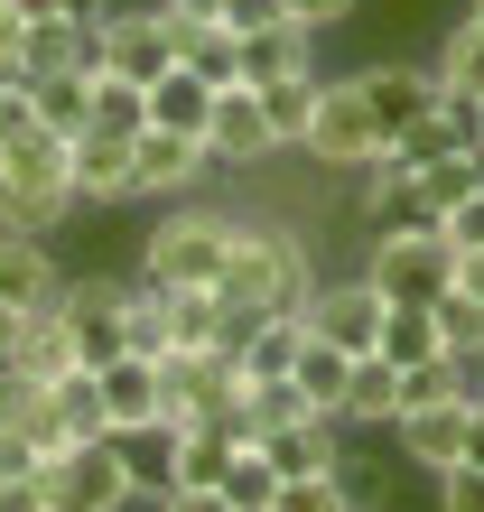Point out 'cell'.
Returning a JSON list of instances; mask_svg holds the SVG:
<instances>
[{"label":"cell","mask_w":484,"mask_h":512,"mask_svg":"<svg viewBox=\"0 0 484 512\" xmlns=\"http://www.w3.org/2000/svg\"><path fill=\"white\" fill-rule=\"evenodd\" d=\"M47 410H56V429H66V438H112V410H103V382L84 373V364L47 382Z\"/></svg>","instance_id":"cell-32"},{"label":"cell","mask_w":484,"mask_h":512,"mask_svg":"<svg viewBox=\"0 0 484 512\" xmlns=\"http://www.w3.org/2000/svg\"><path fill=\"white\" fill-rule=\"evenodd\" d=\"M429 75H438V94H457V103H484V19H475V10H466L457 28H447V38H438Z\"/></svg>","instance_id":"cell-25"},{"label":"cell","mask_w":484,"mask_h":512,"mask_svg":"<svg viewBox=\"0 0 484 512\" xmlns=\"http://www.w3.org/2000/svg\"><path fill=\"white\" fill-rule=\"evenodd\" d=\"M28 131H47V122H38V103H28V84H0V159H10Z\"/></svg>","instance_id":"cell-41"},{"label":"cell","mask_w":484,"mask_h":512,"mask_svg":"<svg viewBox=\"0 0 484 512\" xmlns=\"http://www.w3.org/2000/svg\"><path fill=\"white\" fill-rule=\"evenodd\" d=\"M56 317H66V336H75V364H84V373H103L112 354H131V345H121V280H66Z\"/></svg>","instance_id":"cell-11"},{"label":"cell","mask_w":484,"mask_h":512,"mask_svg":"<svg viewBox=\"0 0 484 512\" xmlns=\"http://www.w3.org/2000/svg\"><path fill=\"white\" fill-rule=\"evenodd\" d=\"M66 187L75 205H131V140H94V131H75L66 140Z\"/></svg>","instance_id":"cell-18"},{"label":"cell","mask_w":484,"mask_h":512,"mask_svg":"<svg viewBox=\"0 0 484 512\" xmlns=\"http://www.w3.org/2000/svg\"><path fill=\"white\" fill-rule=\"evenodd\" d=\"M215 494H224L233 512H270V503H280V466H270V457H261V447H252V438H242V457L224 466V485H215Z\"/></svg>","instance_id":"cell-36"},{"label":"cell","mask_w":484,"mask_h":512,"mask_svg":"<svg viewBox=\"0 0 484 512\" xmlns=\"http://www.w3.org/2000/svg\"><path fill=\"white\" fill-rule=\"evenodd\" d=\"M187 38L168 10H112L103 19V75H131V84H159L168 66H187Z\"/></svg>","instance_id":"cell-7"},{"label":"cell","mask_w":484,"mask_h":512,"mask_svg":"<svg viewBox=\"0 0 484 512\" xmlns=\"http://www.w3.org/2000/svg\"><path fill=\"white\" fill-rule=\"evenodd\" d=\"M0 512H47V475L38 466H0Z\"/></svg>","instance_id":"cell-43"},{"label":"cell","mask_w":484,"mask_h":512,"mask_svg":"<svg viewBox=\"0 0 484 512\" xmlns=\"http://www.w3.org/2000/svg\"><path fill=\"white\" fill-rule=\"evenodd\" d=\"M75 215V187H66V131H28L10 159H0V233H47Z\"/></svg>","instance_id":"cell-4"},{"label":"cell","mask_w":484,"mask_h":512,"mask_svg":"<svg viewBox=\"0 0 484 512\" xmlns=\"http://www.w3.org/2000/svg\"><path fill=\"white\" fill-rule=\"evenodd\" d=\"M345 429H391L401 419V373L382 364V354H354V391H345Z\"/></svg>","instance_id":"cell-29"},{"label":"cell","mask_w":484,"mask_h":512,"mask_svg":"<svg viewBox=\"0 0 484 512\" xmlns=\"http://www.w3.org/2000/svg\"><path fill=\"white\" fill-rule=\"evenodd\" d=\"M224 308L233 317H298L317 289V252L308 233L280 215H233V252H224Z\"/></svg>","instance_id":"cell-1"},{"label":"cell","mask_w":484,"mask_h":512,"mask_svg":"<svg viewBox=\"0 0 484 512\" xmlns=\"http://www.w3.org/2000/svg\"><path fill=\"white\" fill-rule=\"evenodd\" d=\"M308 66H317V28H298V19L242 38V84H280V75H308Z\"/></svg>","instance_id":"cell-23"},{"label":"cell","mask_w":484,"mask_h":512,"mask_svg":"<svg viewBox=\"0 0 484 512\" xmlns=\"http://www.w3.org/2000/svg\"><path fill=\"white\" fill-rule=\"evenodd\" d=\"M159 382H168V419H233V410H242V364H233L224 345L168 354Z\"/></svg>","instance_id":"cell-9"},{"label":"cell","mask_w":484,"mask_h":512,"mask_svg":"<svg viewBox=\"0 0 484 512\" xmlns=\"http://www.w3.org/2000/svg\"><path fill=\"white\" fill-rule=\"evenodd\" d=\"M205 159H215V168H261V159H280V131H270V112H261L252 84H224V94H215Z\"/></svg>","instance_id":"cell-10"},{"label":"cell","mask_w":484,"mask_h":512,"mask_svg":"<svg viewBox=\"0 0 484 512\" xmlns=\"http://www.w3.org/2000/svg\"><path fill=\"white\" fill-rule=\"evenodd\" d=\"M205 168H215V159H205V140H187V131H159V122H149L131 140V187L159 196V205H177L187 187H205Z\"/></svg>","instance_id":"cell-13"},{"label":"cell","mask_w":484,"mask_h":512,"mask_svg":"<svg viewBox=\"0 0 484 512\" xmlns=\"http://www.w3.org/2000/svg\"><path fill=\"white\" fill-rule=\"evenodd\" d=\"M66 298V261H56L47 233H0V308H19V317H38Z\"/></svg>","instance_id":"cell-14"},{"label":"cell","mask_w":484,"mask_h":512,"mask_svg":"<svg viewBox=\"0 0 484 512\" xmlns=\"http://www.w3.org/2000/svg\"><path fill=\"white\" fill-rule=\"evenodd\" d=\"M354 10H363V0H289V19H298V28H317V38H326V28H345Z\"/></svg>","instance_id":"cell-46"},{"label":"cell","mask_w":484,"mask_h":512,"mask_svg":"<svg viewBox=\"0 0 484 512\" xmlns=\"http://www.w3.org/2000/svg\"><path fill=\"white\" fill-rule=\"evenodd\" d=\"M438 512H484V466H447L438 475Z\"/></svg>","instance_id":"cell-44"},{"label":"cell","mask_w":484,"mask_h":512,"mask_svg":"<svg viewBox=\"0 0 484 512\" xmlns=\"http://www.w3.org/2000/svg\"><path fill=\"white\" fill-rule=\"evenodd\" d=\"M466 10H475V19H484V0H466Z\"/></svg>","instance_id":"cell-55"},{"label":"cell","mask_w":484,"mask_h":512,"mask_svg":"<svg viewBox=\"0 0 484 512\" xmlns=\"http://www.w3.org/2000/svg\"><path fill=\"white\" fill-rule=\"evenodd\" d=\"M159 308H168V354H205V345L233 336V308H224L215 280H205V289H159ZM168 354H159V364H168Z\"/></svg>","instance_id":"cell-21"},{"label":"cell","mask_w":484,"mask_h":512,"mask_svg":"<svg viewBox=\"0 0 484 512\" xmlns=\"http://www.w3.org/2000/svg\"><path fill=\"white\" fill-rule=\"evenodd\" d=\"M298 345H308V317H233L224 354L242 364V382H289L298 373Z\"/></svg>","instance_id":"cell-16"},{"label":"cell","mask_w":484,"mask_h":512,"mask_svg":"<svg viewBox=\"0 0 484 512\" xmlns=\"http://www.w3.org/2000/svg\"><path fill=\"white\" fill-rule=\"evenodd\" d=\"M121 345L159 364L168 354V308H159V280H121Z\"/></svg>","instance_id":"cell-34"},{"label":"cell","mask_w":484,"mask_h":512,"mask_svg":"<svg viewBox=\"0 0 484 512\" xmlns=\"http://www.w3.org/2000/svg\"><path fill=\"white\" fill-rule=\"evenodd\" d=\"M177 28H224V0H159Z\"/></svg>","instance_id":"cell-49"},{"label":"cell","mask_w":484,"mask_h":512,"mask_svg":"<svg viewBox=\"0 0 484 512\" xmlns=\"http://www.w3.org/2000/svg\"><path fill=\"white\" fill-rule=\"evenodd\" d=\"M457 149H475V103H457V94H438L429 112H419V122L391 140V168H429V159H457Z\"/></svg>","instance_id":"cell-19"},{"label":"cell","mask_w":484,"mask_h":512,"mask_svg":"<svg viewBox=\"0 0 484 512\" xmlns=\"http://www.w3.org/2000/svg\"><path fill=\"white\" fill-rule=\"evenodd\" d=\"M233 457H242L233 419H187V429H177V485H224Z\"/></svg>","instance_id":"cell-26"},{"label":"cell","mask_w":484,"mask_h":512,"mask_svg":"<svg viewBox=\"0 0 484 512\" xmlns=\"http://www.w3.org/2000/svg\"><path fill=\"white\" fill-rule=\"evenodd\" d=\"M373 354H382L391 373H410V364H429V354H447V345H438V317H429V308H391Z\"/></svg>","instance_id":"cell-35"},{"label":"cell","mask_w":484,"mask_h":512,"mask_svg":"<svg viewBox=\"0 0 484 512\" xmlns=\"http://www.w3.org/2000/svg\"><path fill=\"white\" fill-rule=\"evenodd\" d=\"M0 10H19L28 28H38V19H56V10H75V0H0Z\"/></svg>","instance_id":"cell-51"},{"label":"cell","mask_w":484,"mask_h":512,"mask_svg":"<svg viewBox=\"0 0 484 512\" xmlns=\"http://www.w3.org/2000/svg\"><path fill=\"white\" fill-rule=\"evenodd\" d=\"M429 317H438V345L457 354V364H475V373H484V308H475V298H466V289H447Z\"/></svg>","instance_id":"cell-37"},{"label":"cell","mask_w":484,"mask_h":512,"mask_svg":"<svg viewBox=\"0 0 484 512\" xmlns=\"http://www.w3.org/2000/svg\"><path fill=\"white\" fill-rule=\"evenodd\" d=\"M298 401H308V410H345V391H354V354L345 345H326V336H308V345H298Z\"/></svg>","instance_id":"cell-30"},{"label":"cell","mask_w":484,"mask_h":512,"mask_svg":"<svg viewBox=\"0 0 484 512\" xmlns=\"http://www.w3.org/2000/svg\"><path fill=\"white\" fill-rule=\"evenodd\" d=\"M270 512H354V494L336 485V475H280V503Z\"/></svg>","instance_id":"cell-39"},{"label":"cell","mask_w":484,"mask_h":512,"mask_svg":"<svg viewBox=\"0 0 484 512\" xmlns=\"http://www.w3.org/2000/svg\"><path fill=\"white\" fill-rule=\"evenodd\" d=\"M447 243H457V252H484V187L457 205V215H447Z\"/></svg>","instance_id":"cell-47"},{"label":"cell","mask_w":484,"mask_h":512,"mask_svg":"<svg viewBox=\"0 0 484 512\" xmlns=\"http://www.w3.org/2000/svg\"><path fill=\"white\" fill-rule=\"evenodd\" d=\"M308 336H326V345H345V354H373L382 345V317H391V298L363 280V270H345V280H317L308 289Z\"/></svg>","instance_id":"cell-8"},{"label":"cell","mask_w":484,"mask_h":512,"mask_svg":"<svg viewBox=\"0 0 484 512\" xmlns=\"http://www.w3.org/2000/svg\"><path fill=\"white\" fill-rule=\"evenodd\" d=\"M363 280H373L391 308H438V298L457 289V243H447L438 224H419V215H391V224H373V243H363Z\"/></svg>","instance_id":"cell-2"},{"label":"cell","mask_w":484,"mask_h":512,"mask_svg":"<svg viewBox=\"0 0 484 512\" xmlns=\"http://www.w3.org/2000/svg\"><path fill=\"white\" fill-rule=\"evenodd\" d=\"M159 512H233L215 485H177V494H159Z\"/></svg>","instance_id":"cell-48"},{"label":"cell","mask_w":484,"mask_h":512,"mask_svg":"<svg viewBox=\"0 0 484 512\" xmlns=\"http://www.w3.org/2000/svg\"><path fill=\"white\" fill-rule=\"evenodd\" d=\"M280 475H336V457H345V419L336 410H298V419H280L270 438H252Z\"/></svg>","instance_id":"cell-15"},{"label":"cell","mask_w":484,"mask_h":512,"mask_svg":"<svg viewBox=\"0 0 484 512\" xmlns=\"http://www.w3.org/2000/svg\"><path fill=\"white\" fill-rule=\"evenodd\" d=\"M38 475H47V512H131L140 503L112 438H66Z\"/></svg>","instance_id":"cell-5"},{"label":"cell","mask_w":484,"mask_h":512,"mask_svg":"<svg viewBox=\"0 0 484 512\" xmlns=\"http://www.w3.org/2000/svg\"><path fill=\"white\" fill-rule=\"evenodd\" d=\"M224 252H233V215H224V205L177 196L168 215L149 224V243H140V280H159V289H205V280H224Z\"/></svg>","instance_id":"cell-3"},{"label":"cell","mask_w":484,"mask_h":512,"mask_svg":"<svg viewBox=\"0 0 484 512\" xmlns=\"http://www.w3.org/2000/svg\"><path fill=\"white\" fill-rule=\"evenodd\" d=\"M28 75H38V38L19 10H0V84H28Z\"/></svg>","instance_id":"cell-40"},{"label":"cell","mask_w":484,"mask_h":512,"mask_svg":"<svg viewBox=\"0 0 484 512\" xmlns=\"http://www.w3.org/2000/svg\"><path fill=\"white\" fill-rule=\"evenodd\" d=\"M317 66L308 75H280V84H252V94H261V112H270V131H280V149H298V140H308V112H317Z\"/></svg>","instance_id":"cell-33"},{"label":"cell","mask_w":484,"mask_h":512,"mask_svg":"<svg viewBox=\"0 0 484 512\" xmlns=\"http://www.w3.org/2000/svg\"><path fill=\"white\" fill-rule=\"evenodd\" d=\"M10 364H19L28 382H56V373H75V336H66V317H56V308L19 317V354H10Z\"/></svg>","instance_id":"cell-31"},{"label":"cell","mask_w":484,"mask_h":512,"mask_svg":"<svg viewBox=\"0 0 484 512\" xmlns=\"http://www.w3.org/2000/svg\"><path fill=\"white\" fill-rule=\"evenodd\" d=\"M187 66L224 94V84H242V38H233V28H196V38H187Z\"/></svg>","instance_id":"cell-38"},{"label":"cell","mask_w":484,"mask_h":512,"mask_svg":"<svg viewBox=\"0 0 484 512\" xmlns=\"http://www.w3.org/2000/svg\"><path fill=\"white\" fill-rule=\"evenodd\" d=\"M177 429H187V419H140V429H112V447H121V466H131V494H140V503L177 494Z\"/></svg>","instance_id":"cell-20"},{"label":"cell","mask_w":484,"mask_h":512,"mask_svg":"<svg viewBox=\"0 0 484 512\" xmlns=\"http://www.w3.org/2000/svg\"><path fill=\"white\" fill-rule=\"evenodd\" d=\"M475 149H484V103H475Z\"/></svg>","instance_id":"cell-54"},{"label":"cell","mask_w":484,"mask_h":512,"mask_svg":"<svg viewBox=\"0 0 484 512\" xmlns=\"http://www.w3.org/2000/svg\"><path fill=\"white\" fill-rule=\"evenodd\" d=\"M466 466H484V401L466 410Z\"/></svg>","instance_id":"cell-52"},{"label":"cell","mask_w":484,"mask_h":512,"mask_svg":"<svg viewBox=\"0 0 484 512\" xmlns=\"http://www.w3.org/2000/svg\"><path fill=\"white\" fill-rule=\"evenodd\" d=\"M289 19V0H224V28L233 38H252V28H280Z\"/></svg>","instance_id":"cell-45"},{"label":"cell","mask_w":484,"mask_h":512,"mask_svg":"<svg viewBox=\"0 0 484 512\" xmlns=\"http://www.w3.org/2000/svg\"><path fill=\"white\" fill-rule=\"evenodd\" d=\"M354 94H363V112H373V131H382V149H391V140L419 122V112L438 103V75L391 56V66H354Z\"/></svg>","instance_id":"cell-12"},{"label":"cell","mask_w":484,"mask_h":512,"mask_svg":"<svg viewBox=\"0 0 484 512\" xmlns=\"http://www.w3.org/2000/svg\"><path fill=\"white\" fill-rule=\"evenodd\" d=\"M19 354V308H0V364Z\"/></svg>","instance_id":"cell-53"},{"label":"cell","mask_w":484,"mask_h":512,"mask_svg":"<svg viewBox=\"0 0 484 512\" xmlns=\"http://www.w3.org/2000/svg\"><path fill=\"white\" fill-rule=\"evenodd\" d=\"M466 410H475V401L401 410V419H391V438H401V457H410L419 475H447V466H466Z\"/></svg>","instance_id":"cell-17"},{"label":"cell","mask_w":484,"mask_h":512,"mask_svg":"<svg viewBox=\"0 0 484 512\" xmlns=\"http://www.w3.org/2000/svg\"><path fill=\"white\" fill-rule=\"evenodd\" d=\"M103 382V410H112V429H140V419H168V382L149 354H112V364L94 373Z\"/></svg>","instance_id":"cell-22"},{"label":"cell","mask_w":484,"mask_h":512,"mask_svg":"<svg viewBox=\"0 0 484 512\" xmlns=\"http://www.w3.org/2000/svg\"><path fill=\"white\" fill-rule=\"evenodd\" d=\"M84 131H94V140H140V131H149V84H131V75H94Z\"/></svg>","instance_id":"cell-28"},{"label":"cell","mask_w":484,"mask_h":512,"mask_svg":"<svg viewBox=\"0 0 484 512\" xmlns=\"http://www.w3.org/2000/svg\"><path fill=\"white\" fill-rule=\"evenodd\" d=\"M28 103H38V122L47 131H84V103H94V66H38L28 75Z\"/></svg>","instance_id":"cell-27"},{"label":"cell","mask_w":484,"mask_h":512,"mask_svg":"<svg viewBox=\"0 0 484 512\" xmlns=\"http://www.w3.org/2000/svg\"><path fill=\"white\" fill-rule=\"evenodd\" d=\"M475 401H484V391H475Z\"/></svg>","instance_id":"cell-56"},{"label":"cell","mask_w":484,"mask_h":512,"mask_svg":"<svg viewBox=\"0 0 484 512\" xmlns=\"http://www.w3.org/2000/svg\"><path fill=\"white\" fill-rule=\"evenodd\" d=\"M457 289H466L475 308H484V252H457Z\"/></svg>","instance_id":"cell-50"},{"label":"cell","mask_w":484,"mask_h":512,"mask_svg":"<svg viewBox=\"0 0 484 512\" xmlns=\"http://www.w3.org/2000/svg\"><path fill=\"white\" fill-rule=\"evenodd\" d=\"M298 149H308L317 168H345V177L382 159V131H373V112H363L354 75H326L317 84V112H308V140H298Z\"/></svg>","instance_id":"cell-6"},{"label":"cell","mask_w":484,"mask_h":512,"mask_svg":"<svg viewBox=\"0 0 484 512\" xmlns=\"http://www.w3.org/2000/svg\"><path fill=\"white\" fill-rule=\"evenodd\" d=\"M149 122H159V131L205 140V122H215V84H205L196 66H168L159 84H149Z\"/></svg>","instance_id":"cell-24"},{"label":"cell","mask_w":484,"mask_h":512,"mask_svg":"<svg viewBox=\"0 0 484 512\" xmlns=\"http://www.w3.org/2000/svg\"><path fill=\"white\" fill-rule=\"evenodd\" d=\"M336 485L354 494V512H373V503H382V466L363 457V447H345V457H336Z\"/></svg>","instance_id":"cell-42"}]
</instances>
